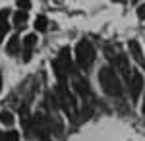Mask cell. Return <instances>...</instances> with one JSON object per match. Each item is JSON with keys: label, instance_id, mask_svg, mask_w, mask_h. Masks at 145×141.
Listing matches in <instances>:
<instances>
[{"label": "cell", "instance_id": "1", "mask_svg": "<svg viewBox=\"0 0 145 141\" xmlns=\"http://www.w3.org/2000/svg\"><path fill=\"white\" fill-rule=\"evenodd\" d=\"M99 83L103 87V91L110 97H120L122 95V83H120V77L116 76V72L112 70L110 66H103L99 72Z\"/></svg>", "mask_w": 145, "mask_h": 141}, {"label": "cell", "instance_id": "2", "mask_svg": "<svg viewBox=\"0 0 145 141\" xmlns=\"http://www.w3.org/2000/svg\"><path fill=\"white\" fill-rule=\"evenodd\" d=\"M95 60V48L89 41H79L78 46H76V62H78L79 68L87 70Z\"/></svg>", "mask_w": 145, "mask_h": 141}, {"label": "cell", "instance_id": "3", "mask_svg": "<svg viewBox=\"0 0 145 141\" xmlns=\"http://www.w3.org/2000/svg\"><path fill=\"white\" fill-rule=\"evenodd\" d=\"M130 95H132V101H137L141 91H143V76L139 72H132V77H130Z\"/></svg>", "mask_w": 145, "mask_h": 141}, {"label": "cell", "instance_id": "4", "mask_svg": "<svg viewBox=\"0 0 145 141\" xmlns=\"http://www.w3.org/2000/svg\"><path fill=\"white\" fill-rule=\"evenodd\" d=\"M33 135H37L39 139L43 141H50V137H48V128H46L45 120H43V116H35L33 118Z\"/></svg>", "mask_w": 145, "mask_h": 141}, {"label": "cell", "instance_id": "5", "mask_svg": "<svg viewBox=\"0 0 145 141\" xmlns=\"http://www.w3.org/2000/svg\"><path fill=\"white\" fill-rule=\"evenodd\" d=\"M114 64H116V68H118V70H120V74H122V76L128 79V83H130V77H132V72H134V70H130L128 56L124 54V52H120V54L114 58Z\"/></svg>", "mask_w": 145, "mask_h": 141}, {"label": "cell", "instance_id": "6", "mask_svg": "<svg viewBox=\"0 0 145 141\" xmlns=\"http://www.w3.org/2000/svg\"><path fill=\"white\" fill-rule=\"evenodd\" d=\"M128 48H130V54L134 56V60H135V62H137L139 66H145L143 50H141V44H139V41H135V39H132V41L128 43Z\"/></svg>", "mask_w": 145, "mask_h": 141}, {"label": "cell", "instance_id": "7", "mask_svg": "<svg viewBox=\"0 0 145 141\" xmlns=\"http://www.w3.org/2000/svg\"><path fill=\"white\" fill-rule=\"evenodd\" d=\"M72 83H74V89L78 91V95H81V97H89V83L83 79L81 76H74V79H72Z\"/></svg>", "mask_w": 145, "mask_h": 141}, {"label": "cell", "instance_id": "8", "mask_svg": "<svg viewBox=\"0 0 145 141\" xmlns=\"http://www.w3.org/2000/svg\"><path fill=\"white\" fill-rule=\"evenodd\" d=\"M8 16H10V10H8V8L0 10V41L4 39L6 31L10 29V25H8Z\"/></svg>", "mask_w": 145, "mask_h": 141}, {"label": "cell", "instance_id": "9", "mask_svg": "<svg viewBox=\"0 0 145 141\" xmlns=\"http://www.w3.org/2000/svg\"><path fill=\"white\" fill-rule=\"evenodd\" d=\"M20 44H22L20 37L14 35L10 41H8V44H6V52H8V54H18V52H20Z\"/></svg>", "mask_w": 145, "mask_h": 141}, {"label": "cell", "instance_id": "10", "mask_svg": "<svg viewBox=\"0 0 145 141\" xmlns=\"http://www.w3.org/2000/svg\"><path fill=\"white\" fill-rule=\"evenodd\" d=\"M35 44H37V33L25 35V39H23V48H25V52H31V48H33Z\"/></svg>", "mask_w": 145, "mask_h": 141}, {"label": "cell", "instance_id": "11", "mask_svg": "<svg viewBox=\"0 0 145 141\" xmlns=\"http://www.w3.org/2000/svg\"><path fill=\"white\" fill-rule=\"evenodd\" d=\"M25 22H27V12L20 10V12H16V14H14V25L23 27V25H25Z\"/></svg>", "mask_w": 145, "mask_h": 141}, {"label": "cell", "instance_id": "12", "mask_svg": "<svg viewBox=\"0 0 145 141\" xmlns=\"http://www.w3.org/2000/svg\"><path fill=\"white\" fill-rule=\"evenodd\" d=\"M46 25H48L46 16H37V20H35V29H37V31H46Z\"/></svg>", "mask_w": 145, "mask_h": 141}, {"label": "cell", "instance_id": "13", "mask_svg": "<svg viewBox=\"0 0 145 141\" xmlns=\"http://www.w3.org/2000/svg\"><path fill=\"white\" fill-rule=\"evenodd\" d=\"M0 122H2L4 126H12V124H14V116H12L10 110H2V112H0Z\"/></svg>", "mask_w": 145, "mask_h": 141}, {"label": "cell", "instance_id": "14", "mask_svg": "<svg viewBox=\"0 0 145 141\" xmlns=\"http://www.w3.org/2000/svg\"><path fill=\"white\" fill-rule=\"evenodd\" d=\"M0 141H20V133H18V131H6V133H0Z\"/></svg>", "mask_w": 145, "mask_h": 141}, {"label": "cell", "instance_id": "15", "mask_svg": "<svg viewBox=\"0 0 145 141\" xmlns=\"http://www.w3.org/2000/svg\"><path fill=\"white\" fill-rule=\"evenodd\" d=\"M18 6H20L23 12H27L31 8V2H29V0H18Z\"/></svg>", "mask_w": 145, "mask_h": 141}, {"label": "cell", "instance_id": "16", "mask_svg": "<svg viewBox=\"0 0 145 141\" xmlns=\"http://www.w3.org/2000/svg\"><path fill=\"white\" fill-rule=\"evenodd\" d=\"M137 16H139V18H145V4H141V6L137 8Z\"/></svg>", "mask_w": 145, "mask_h": 141}, {"label": "cell", "instance_id": "17", "mask_svg": "<svg viewBox=\"0 0 145 141\" xmlns=\"http://www.w3.org/2000/svg\"><path fill=\"white\" fill-rule=\"evenodd\" d=\"M141 112L145 114V95H143V104H141Z\"/></svg>", "mask_w": 145, "mask_h": 141}, {"label": "cell", "instance_id": "18", "mask_svg": "<svg viewBox=\"0 0 145 141\" xmlns=\"http://www.w3.org/2000/svg\"><path fill=\"white\" fill-rule=\"evenodd\" d=\"M0 89H2V76H0Z\"/></svg>", "mask_w": 145, "mask_h": 141}, {"label": "cell", "instance_id": "19", "mask_svg": "<svg viewBox=\"0 0 145 141\" xmlns=\"http://www.w3.org/2000/svg\"><path fill=\"white\" fill-rule=\"evenodd\" d=\"M132 2H134V4H137V2H139V0H132Z\"/></svg>", "mask_w": 145, "mask_h": 141}]
</instances>
